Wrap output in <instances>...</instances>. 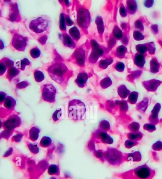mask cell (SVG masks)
Wrapping results in <instances>:
<instances>
[{"mask_svg":"<svg viewBox=\"0 0 162 179\" xmlns=\"http://www.w3.org/2000/svg\"><path fill=\"white\" fill-rule=\"evenodd\" d=\"M57 90L51 83L44 84L41 88V96L43 100L49 103H54L56 101Z\"/></svg>","mask_w":162,"mask_h":179,"instance_id":"5b68a950","label":"cell"},{"mask_svg":"<svg viewBox=\"0 0 162 179\" xmlns=\"http://www.w3.org/2000/svg\"><path fill=\"white\" fill-rule=\"evenodd\" d=\"M74 58L75 59L76 63L81 67L85 66L86 53L81 48L77 49L73 53Z\"/></svg>","mask_w":162,"mask_h":179,"instance_id":"8fae6325","label":"cell"},{"mask_svg":"<svg viewBox=\"0 0 162 179\" xmlns=\"http://www.w3.org/2000/svg\"><path fill=\"white\" fill-rule=\"evenodd\" d=\"M99 137L101 139V141L104 143L109 144H111L112 143H113V139L109 135L104 132H102L99 134Z\"/></svg>","mask_w":162,"mask_h":179,"instance_id":"603a6c76","label":"cell"},{"mask_svg":"<svg viewBox=\"0 0 162 179\" xmlns=\"http://www.w3.org/2000/svg\"><path fill=\"white\" fill-rule=\"evenodd\" d=\"M56 179V178H54V177H52V178H51V179Z\"/></svg>","mask_w":162,"mask_h":179,"instance_id":"f35d334b","label":"cell"},{"mask_svg":"<svg viewBox=\"0 0 162 179\" xmlns=\"http://www.w3.org/2000/svg\"><path fill=\"white\" fill-rule=\"evenodd\" d=\"M40 130L37 127L33 126L29 131V138L30 140L33 142H35L39 137Z\"/></svg>","mask_w":162,"mask_h":179,"instance_id":"9a60e30c","label":"cell"},{"mask_svg":"<svg viewBox=\"0 0 162 179\" xmlns=\"http://www.w3.org/2000/svg\"><path fill=\"white\" fill-rule=\"evenodd\" d=\"M100 127L102 129L108 130L110 129V123L106 121H102L100 122Z\"/></svg>","mask_w":162,"mask_h":179,"instance_id":"f1b7e54d","label":"cell"},{"mask_svg":"<svg viewBox=\"0 0 162 179\" xmlns=\"http://www.w3.org/2000/svg\"><path fill=\"white\" fill-rule=\"evenodd\" d=\"M61 40L64 46L69 48L70 49H74L76 46L74 40L73 39L70 35L66 33L61 34Z\"/></svg>","mask_w":162,"mask_h":179,"instance_id":"4fadbf2b","label":"cell"},{"mask_svg":"<svg viewBox=\"0 0 162 179\" xmlns=\"http://www.w3.org/2000/svg\"><path fill=\"white\" fill-rule=\"evenodd\" d=\"M48 173L50 175H59L60 169L58 166L55 164H52L49 166Z\"/></svg>","mask_w":162,"mask_h":179,"instance_id":"cb8c5ba5","label":"cell"},{"mask_svg":"<svg viewBox=\"0 0 162 179\" xmlns=\"http://www.w3.org/2000/svg\"><path fill=\"white\" fill-rule=\"evenodd\" d=\"M16 104V102L15 100L10 96H8L4 101L3 105L6 109L9 110H11L14 109L15 106Z\"/></svg>","mask_w":162,"mask_h":179,"instance_id":"2e32d148","label":"cell"},{"mask_svg":"<svg viewBox=\"0 0 162 179\" xmlns=\"http://www.w3.org/2000/svg\"><path fill=\"white\" fill-rule=\"evenodd\" d=\"M14 62L9 59L4 58L0 62V75L2 76L9 69L14 67Z\"/></svg>","mask_w":162,"mask_h":179,"instance_id":"7c38bea8","label":"cell"},{"mask_svg":"<svg viewBox=\"0 0 162 179\" xmlns=\"http://www.w3.org/2000/svg\"><path fill=\"white\" fill-rule=\"evenodd\" d=\"M122 154L115 149L110 148L106 153V158L110 164H113L120 163L122 159Z\"/></svg>","mask_w":162,"mask_h":179,"instance_id":"ba28073f","label":"cell"},{"mask_svg":"<svg viewBox=\"0 0 162 179\" xmlns=\"http://www.w3.org/2000/svg\"><path fill=\"white\" fill-rule=\"evenodd\" d=\"M28 38L18 33H15L11 41L13 47L18 51H25L28 43Z\"/></svg>","mask_w":162,"mask_h":179,"instance_id":"8992f818","label":"cell"},{"mask_svg":"<svg viewBox=\"0 0 162 179\" xmlns=\"http://www.w3.org/2000/svg\"><path fill=\"white\" fill-rule=\"evenodd\" d=\"M65 19H66V24L67 26H70L73 24V22L70 19L69 16L65 15Z\"/></svg>","mask_w":162,"mask_h":179,"instance_id":"e575fe53","label":"cell"},{"mask_svg":"<svg viewBox=\"0 0 162 179\" xmlns=\"http://www.w3.org/2000/svg\"><path fill=\"white\" fill-rule=\"evenodd\" d=\"M7 97V96L6 93L2 92H0V101H1V103H2L3 101H5Z\"/></svg>","mask_w":162,"mask_h":179,"instance_id":"8d00e7d4","label":"cell"},{"mask_svg":"<svg viewBox=\"0 0 162 179\" xmlns=\"http://www.w3.org/2000/svg\"><path fill=\"white\" fill-rule=\"evenodd\" d=\"M141 134H139V133L130 134L129 135V139H131V140L139 139V138H141L142 137V135Z\"/></svg>","mask_w":162,"mask_h":179,"instance_id":"1f68e13d","label":"cell"},{"mask_svg":"<svg viewBox=\"0 0 162 179\" xmlns=\"http://www.w3.org/2000/svg\"><path fill=\"white\" fill-rule=\"evenodd\" d=\"M86 107L79 100H73L69 104L68 116L74 121L83 120L86 116Z\"/></svg>","mask_w":162,"mask_h":179,"instance_id":"3957f363","label":"cell"},{"mask_svg":"<svg viewBox=\"0 0 162 179\" xmlns=\"http://www.w3.org/2000/svg\"><path fill=\"white\" fill-rule=\"evenodd\" d=\"M29 84V83L28 82L24 81V82H21L19 84H18L17 85V87L18 88V89H23V88H25Z\"/></svg>","mask_w":162,"mask_h":179,"instance_id":"836d02e7","label":"cell"},{"mask_svg":"<svg viewBox=\"0 0 162 179\" xmlns=\"http://www.w3.org/2000/svg\"><path fill=\"white\" fill-rule=\"evenodd\" d=\"M21 124V120L20 117L16 115H13L8 119L3 125L6 128L10 130L20 126Z\"/></svg>","mask_w":162,"mask_h":179,"instance_id":"9c48e42d","label":"cell"},{"mask_svg":"<svg viewBox=\"0 0 162 179\" xmlns=\"http://www.w3.org/2000/svg\"><path fill=\"white\" fill-rule=\"evenodd\" d=\"M66 22L65 19V14L61 13L60 15V21H59V27L60 30L62 32H66L67 30Z\"/></svg>","mask_w":162,"mask_h":179,"instance_id":"d6986e66","label":"cell"},{"mask_svg":"<svg viewBox=\"0 0 162 179\" xmlns=\"http://www.w3.org/2000/svg\"><path fill=\"white\" fill-rule=\"evenodd\" d=\"M31 64L30 61L27 58H24L22 59L20 62H18L16 63V65L18 69L21 70H24L27 66H29Z\"/></svg>","mask_w":162,"mask_h":179,"instance_id":"ffe728a7","label":"cell"},{"mask_svg":"<svg viewBox=\"0 0 162 179\" xmlns=\"http://www.w3.org/2000/svg\"><path fill=\"white\" fill-rule=\"evenodd\" d=\"M51 26L52 21L50 18L47 15H43L30 21L28 28L35 36L47 38L46 35L50 32Z\"/></svg>","mask_w":162,"mask_h":179,"instance_id":"7a4b0ae2","label":"cell"},{"mask_svg":"<svg viewBox=\"0 0 162 179\" xmlns=\"http://www.w3.org/2000/svg\"><path fill=\"white\" fill-rule=\"evenodd\" d=\"M140 153L139 152H134L132 154H129L128 156V160L132 161H139L141 160Z\"/></svg>","mask_w":162,"mask_h":179,"instance_id":"484cf974","label":"cell"},{"mask_svg":"<svg viewBox=\"0 0 162 179\" xmlns=\"http://www.w3.org/2000/svg\"><path fill=\"white\" fill-rule=\"evenodd\" d=\"M89 79V75L85 72L79 73L77 75V77L75 80V83L80 88H83L85 87L87 83V81Z\"/></svg>","mask_w":162,"mask_h":179,"instance_id":"5bb4252c","label":"cell"},{"mask_svg":"<svg viewBox=\"0 0 162 179\" xmlns=\"http://www.w3.org/2000/svg\"><path fill=\"white\" fill-rule=\"evenodd\" d=\"M34 77L36 82L40 83L44 80V75L39 70H35L34 72Z\"/></svg>","mask_w":162,"mask_h":179,"instance_id":"7402d4cb","label":"cell"},{"mask_svg":"<svg viewBox=\"0 0 162 179\" xmlns=\"http://www.w3.org/2000/svg\"><path fill=\"white\" fill-rule=\"evenodd\" d=\"M137 179H149L153 176V172L147 166L143 165L136 168L133 172Z\"/></svg>","mask_w":162,"mask_h":179,"instance_id":"52a82bcc","label":"cell"},{"mask_svg":"<svg viewBox=\"0 0 162 179\" xmlns=\"http://www.w3.org/2000/svg\"><path fill=\"white\" fill-rule=\"evenodd\" d=\"M28 148L30 151H31L33 153H38L39 147H38L37 145H35L34 144H30V145H28Z\"/></svg>","mask_w":162,"mask_h":179,"instance_id":"83f0119b","label":"cell"},{"mask_svg":"<svg viewBox=\"0 0 162 179\" xmlns=\"http://www.w3.org/2000/svg\"><path fill=\"white\" fill-rule=\"evenodd\" d=\"M69 32V35L74 40L77 41L81 38V33H80V31L79 29L76 26L70 28Z\"/></svg>","mask_w":162,"mask_h":179,"instance_id":"ac0fdd59","label":"cell"},{"mask_svg":"<svg viewBox=\"0 0 162 179\" xmlns=\"http://www.w3.org/2000/svg\"><path fill=\"white\" fill-rule=\"evenodd\" d=\"M20 73V70H19V69L17 68L16 67L14 66L12 67L9 69L8 70L6 75L7 78L10 81L19 75Z\"/></svg>","mask_w":162,"mask_h":179,"instance_id":"e0dca14e","label":"cell"},{"mask_svg":"<svg viewBox=\"0 0 162 179\" xmlns=\"http://www.w3.org/2000/svg\"><path fill=\"white\" fill-rule=\"evenodd\" d=\"M136 144L135 142H134V141H126V147L127 148H131V147H133V146H134L135 144Z\"/></svg>","mask_w":162,"mask_h":179,"instance_id":"74e56055","label":"cell"},{"mask_svg":"<svg viewBox=\"0 0 162 179\" xmlns=\"http://www.w3.org/2000/svg\"><path fill=\"white\" fill-rule=\"evenodd\" d=\"M102 22L101 21V19H100V18L99 17H98L97 18L96 20V23H97V25L98 28V32H102V27L101 26V23Z\"/></svg>","mask_w":162,"mask_h":179,"instance_id":"f546056e","label":"cell"},{"mask_svg":"<svg viewBox=\"0 0 162 179\" xmlns=\"http://www.w3.org/2000/svg\"><path fill=\"white\" fill-rule=\"evenodd\" d=\"M52 143V140L49 137L44 136L40 140L39 144L44 148H47L51 146Z\"/></svg>","mask_w":162,"mask_h":179,"instance_id":"44dd1931","label":"cell"},{"mask_svg":"<svg viewBox=\"0 0 162 179\" xmlns=\"http://www.w3.org/2000/svg\"><path fill=\"white\" fill-rule=\"evenodd\" d=\"M153 148L155 150L159 151L162 149V143L160 141H158L155 143L153 145Z\"/></svg>","mask_w":162,"mask_h":179,"instance_id":"4dcf8cb0","label":"cell"},{"mask_svg":"<svg viewBox=\"0 0 162 179\" xmlns=\"http://www.w3.org/2000/svg\"><path fill=\"white\" fill-rule=\"evenodd\" d=\"M62 116V110L61 109H59L56 110L53 113L52 119L54 121H57L60 120Z\"/></svg>","mask_w":162,"mask_h":179,"instance_id":"4316f807","label":"cell"},{"mask_svg":"<svg viewBox=\"0 0 162 179\" xmlns=\"http://www.w3.org/2000/svg\"><path fill=\"white\" fill-rule=\"evenodd\" d=\"M144 129L150 132H153L156 130V127L152 124H146L144 125Z\"/></svg>","mask_w":162,"mask_h":179,"instance_id":"d6a6232c","label":"cell"},{"mask_svg":"<svg viewBox=\"0 0 162 179\" xmlns=\"http://www.w3.org/2000/svg\"><path fill=\"white\" fill-rule=\"evenodd\" d=\"M30 54L33 59H37L40 57L41 52L38 48L35 47L30 50Z\"/></svg>","mask_w":162,"mask_h":179,"instance_id":"d4e9b609","label":"cell"},{"mask_svg":"<svg viewBox=\"0 0 162 179\" xmlns=\"http://www.w3.org/2000/svg\"><path fill=\"white\" fill-rule=\"evenodd\" d=\"M90 22V15L87 8L81 7L77 11V23L79 26L87 32Z\"/></svg>","mask_w":162,"mask_h":179,"instance_id":"277c9868","label":"cell"},{"mask_svg":"<svg viewBox=\"0 0 162 179\" xmlns=\"http://www.w3.org/2000/svg\"><path fill=\"white\" fill-rule=\"evenodd\" d=\"M91 43L92 51L89 57V60L90 62L94 63L97 61L98 56L101 54V49L99 48L98 44L95 40H91Z\"/></svg>","mask_w":162,"mask_h":179,"instance_id":"30bf717a","label":"cell"},{"mask_svg":"<svg viewBox=\"0 0 162 179\" xmlns=\"http://www.w3.org/2000/svg\"><path fill=\"white\" fill-rule=\"evenodd\" d=\"M47 71L52 80L60 85L65 84L73 75V72L64 63L57 62L51 65Z\"/></svg>","mask_w":162,"mask_h":179,"instance_id":"6da1fadb","label":"cell"},{"mask_svg":"<svg viewBox=\"0 0 162 179\" xmlns=\"http://www.w3.org/2000/svg\"><path fill=\"white\" fill-rule=\"evenodd\" d=\"M131 126H130L131 130H133V131H136L137 130L139 129V124L136 123V122H134V123L131 124Z\"/></svg>","mask_w":162,"mask_h":179,"instance_id":"d590c367","label":"cell"}]
</instances>
